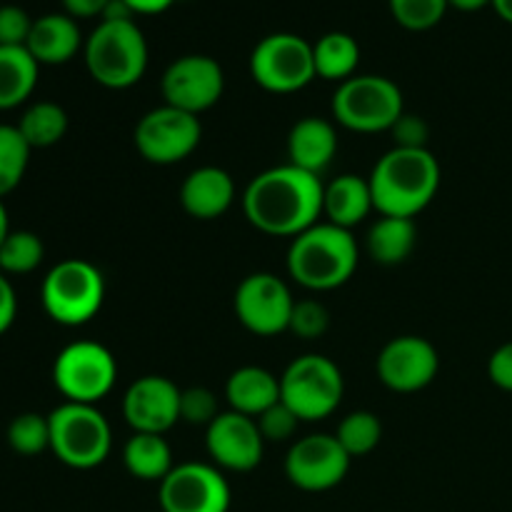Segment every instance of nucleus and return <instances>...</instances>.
Returning a JSON list of instances; mask_svg holds the SVG:
<instances>
[{"label": "nucleus", "instance_id": "f257e3e1", "mask_svg": "<svg viewBox=\"0 0 512 512\" xmlns=\"http://www.w3.org/2000/svg\"><path fill=\"white\" fill-rule=\"evenodd\" d=\"M320 175L285 163L263 170L243 193V213L253 228L275 238H298L323 215Z\"/></svg>", "mask_w": 512, "mask_h": 512}, {"label": "nucleus", "instance_id": "f03ea898", "mask_svg": "<svg viewBox=\"0 0 512 512\" xmlns=\"http://www.w3.org/2000/svg\"><path fill=\"white\" fill-rule=\"evenodd\" d=\"M368 180L380 215L413 220L438 193L440 165L428 148H393L375 163Z\"/></svg>", "mask_w": 512, "mask_h": 512}, {"label": "nucleus", "instance_id": "7ed1b4c3", "mask_svg": "<svg viewBox=\"0 0 512 512\" xmlns=\"http://www.w3.org/2000/svg\"><path fill=\"white\" fill-rule=\"evenodd\" d=\"M358 268V245L350 230L333 223H315L293 238L288 250V273L308 290H333L353 278Z\"/></svg>", "mask_w": 512, "mask_h": 512}, {"label": "nucleus", "instance_id": "20e7f679", "mask_svg": "<svg viewBox=\"0 0 512 512\" xmlns=\"http://www.w3.org/2000/svg\"><path fill=\"white\" fill-rule=\"evenodd\" d=\"M85 65L95 83L123 90L148 68V43L135 20H100L85 40Z\"/></svg>", "mask_w": 512, "mask_h": 512}, {"label": "nucleus", "instance_id": "39448f33", "mask_svg": "<svg viewBox=\"0 0 512 512\" xmlns=\"http://www.w3.org/2000/svg\"><path fill=\"white\" fill-rule=\"evenodd\" d=\"M50 450L60 463L75 470H93L108 460L113 430L95 405L68 403L48 415Z\"/></svg>", "mask_w": 512, "mask_h": 512}, {"label": "nucleus", "instance_id": "423d86ee", "mask_svg": "<svg viewBox=\"0 0 512 512\" xmlns=\"http://www.w3.org/2000/svg\"><path fill=\"white\" fill-rule=\"evenodd\" d=\"M43 308L55 323L85 325L100 313L105 300L103 273L93 263L80 258L63 260L55 265L40 288Z\"/></svg>", "mask_w": 512, "mask_h": 512}, {"label": "nucleus", "instance_id": "0eeeda50", "mask_svg": "<svg viewBox=\"0 0 512 512\" xmlns=\"http://www.w3.org/2000/svg\"><path fill=\"white\" fill-rule=\"evenodd\" d=\"M343 393V373L325 355H300L280 375V400L298 415L300 423H315L333 415Z\"/></svg>", "mask_w": 512, "mask_h": 512}, {"label": "nucleus", "instance_id": "6e6552de", "mask_svg": "<svg viewBox=\"0 0 512 512\" xmlns=\"http://www.w3.org/2000/svg\"><path fill=\"white\" fill-rule=\"evenodd\" d=\"M403 113V93L383 75H353L333 95V118L355 133L390 130Z\"/></svg>", "mask_w": 512, "mask_h": 512}, {"label": "nucleus", "instance_id": "1a4fd4ad", "mask_svg": "<svg viewBox=\"0 0 512 512\" xmlns=\"http://www.w3.org/2000/svg\"><path fill=\"white\" fill-rule=\"evenodd\" d=\"M53 380L68 403L95 405L113 390L118 380V363L105 345L78 340L58 353Z\"/></svg>", "mask_w": 512, "mask_h": 512}, {"label": "nucleus", "instance_id": "9d476101", "mask_svg": "<svg viewBox=\"0 0 512 512\" xmlns=\"http://www.w3.org/2000/svg\"><path fill=\"white\" fill-rule=\"evenodd\" d=\"M250 75L268 93H298L318 78L313 43L295 33L265 35L250 53Z\"/></svg>", "mask_w": 512, "mask_h": 512}, {"label": "nucleus", "instance_id": "9b49d317", "mask_svg": "<svg viewBox=\"0 0 512 512\" xmlns=\"http://www.w3.org/2000/svg\"><path fill=\"white\" fill-rule=\"evenodd\" d=\"M203 138L198 115H190L173 105L148 110L135 125V148L148 163L173 165L188 158Z\"/></svg>", "mask_w": 512, "mask_h": 512}, {"label": "nucleus", "instance_id": "f8f14e48", "mask_svg": "<svg viewBox=\"0 0 512 512\" xmlns=\"http://www.w3.org/2000/svg\"><path fill=\"white\" fill-rule=\"evenodd\" d=\"M233 305L245 330L270 338L290 328L295 300L283 278L273 273H253L238 285Z\"/></svg>", "mask_w": 512, "mask_h": 512}, {"label": "nucleus", "instance_id": "ddd939ff", "mask_svg": "<svg viewBox=\"0 0 512 512\" xmlns=\"http://www.w3.org/2000/svg\"><path fill=\"white\" fill-rule=\"evenodd\" d=\"M165 105L200 115L213 108L225 90V73L210 55H183L165 68L160 80Z\"/></svg>", "mask_w": 512, "mask_h": 512}, {"label": "nucleus", "instance_id": "4468645a", "mask_svg": "<svg viewBox=\"0 0 512 512\" xmlns=\"http://www.w3.org/2000/svg\"><path fill=\"white\" fill-rule=\"evenodd\" d=\"M350 455L335 435L313 433L295 440L285 458V475L295 488L305 493H325L345 480L350 470Z\"/></svg>", "mask_w": 512, "mask_h": 512}, {"label": "nucleus", "instance_id": "2eb2a0df", "mask_svg": "<svg viewBox=\"0 0 512 512\" xmlns=\"http://www.w3.org/2000/svg\"><path fill=\"white\" fill-rule=\"evenodd\" d=\"M163 512H228L230 485L215 465L180 463L160 483Z\"/></svg>", "mask_w": 512, "mask_h": 512}, {"label": "nucleus", "instance_id": "dca6fc26", "mask_svg": "<svg viewBox=\"0 0 512 512\" xmlns=\"http://www.w3.org/2000/svg\"><path fill=\"white\" fill-rule=\"evenodd\" d=\"M378 378L395 393H418L438 375L440 358L430 340L418 335L393 338L378 355Z\"/></svg>", "mask_w": 512, "mask_h": 512}, {"label": "nucleus", "instance_id": "f3484780", "mask_svg": "<svg viewBox=\"0 0 512 512\" xmlns=\"http://www.w3.org/2000/svg\"><path fill=\"white\" fill-rule=\"evenodd\" d=\"M205 448L213 463L233 473H250L263 460L265 440L255 418L243 413H220L205 433Z\"/></svg>", "mask_w": 512, "mask_h": 512}, {"label": "nucleus", "instance_id": "a211bd4d", "mask_svg": "<svg viewBox=\"0 0 512 512\" xmlns=\"http://www.w3.org/2000/svg\"><path fill=\"white\" fill-rule=\"evenodd\" d=\"M123 415L133 433L165 435L180 420V388L163 375H143L125 390Z\"/></svg>", "mask_w": 512, "mask_h": 512}, {"label": "nucleus", "instance_id": "6ab92c4d", "mask_svg": "<svg viewBox=\"0 0 512 512\" xmlns=\"http://www.w3.org/2000/svg\"><path fill=\"white\" fill-rule=\"evenodd\" d=\"M235 200V183L228 170L203 165L193 170L180 185V205L195 220H215L230 210Z\"/></svg>", "mask_w": 512, "mask_h": 512}, {"label": "nucleus", "instance_id": "aec40b11", "mask_svg": "<svg viewBox=\"0 0 512 512\" xmlns=\"http://www.w3.org/2000/svg\"><path fill=\"white\" fill-rule=\"evenodd\" d=\"M83 45L78 23L68 13H48L33 20L28 35V53L38 60V65L68 63Z\"/></svg>", "mask_w": 512, "mask_h": 512}, {"label": "nucleus", "instance_id": "412c9836", "mask_svg": "<svg viewBox=\"0 0 512 512\" xmlns=\"http://www.w3.org/2000/svg\"><path fill=\"white\" fill-rule=\"evenodd\" d=\"M335 150H338V133L328 120L303 118L290 128L288 163L295 168L320 175L333 163Z\"/></svg>", "mask_w": 512, "mask_h": 512}, {"label": "nucleus", "instance_id": "4be33fe9", "mask_svg": "<svg viewBox=\"0 0 512 512\" xmlns=\"http://www.w3.org/2000/svg\"><path fill=\"white\" fill-rule=\"evenodd\" d=\"M370 210H375L373 190H370V180L360 175H338L323 188V215L328 223L338 228H355L368 218Z\"/></svg>", "mask_w": 512, "mask_h": 512}, {"label": "nucleus", "instance_id": "5701e85b", "mask_svg": "<svg viewBox=\"0 0 512 512\" xmlns=\"http://www.w3.org/2000/svg\"><path fill=\"white\" fill-rule=\"evenodd\" d=\"M225 398L230 410L258 418L280 400V378L258 365H243L225 383Z\"/></svg>", "mask_w": 512, "mask_h": 512}, {"label": "nucleus", "instance_id": "b1692460", "mask_svg": "<svg viewBox=\"0 0 512 512\" xmlns=\"http://www.w3.org/2000/svg\"><path fill=\"white\" fill-rule=\"evenodd\" d=\"M38 60L25 45H0V110L25 103L38 83Z\"/></svg>", "mask_w": 512, "mask_h": 512}, {"label": "nucleus", "instance_id": "393cba45", "mask_svg": "<svg viewBox=\"0 0 512 512\" xmlns=\"http://www.w3.org/2000/svg\"><path fill=\"white\" fill-rule=\"evenodd\" d=\"M123 463L133 478L145 483H163L175 468L168 440L155 433H133L123 448Z\"/></svg>", "mask_w": 512, "mask_h": 512}, {"label": "nucleus", "instance_id": "a878e982", "mask_svg": "<svg viewBox=\"0 0 512 512\" xmlns=\"http://www.w3.org/2000/svg\"><path fill=\"white\" fill-rule=\"evenodd\" d=\"M418 243V230L410 218L380 215L368 233V253L380 265H398L410 258Z\"/></svg>", "mask_w": 512, "mask_h": 512}, {"label": "nucleus", "instance_id": "bb28decb", "mask_svg": "<svg viewBox=\"0 0 512 512\" xmlns=\"http://www.w3.org/2000/svg\"><path fill=\"white\" fill-rule=\"evenodd\" d=\"M313 63L318 78L345 83L348 78H353L360 63L358 40L343 30L325 33L318 43H313Z\"/></svg>", "mask_w": 512, "mask_h": 512}, {"label": "nucleus", "instance_id": "cd10ccee", "mask_svg": "<svg viewBox=\"0 0 512 512\" xmlns=\"http://www.w3.org/2000/svg\"><path fill=\"white\" fill-rule=\"evenodd\" d=\"M18 130L30 148H50L63 140L65 130H68V113L58 103L40 100L25 110Z\"/></svg>", "mask_w": 512, "mask_h": 512}, {"label": "nucleus", "instance_id": "c85d7f7f", "mask_svg": "<svg viewBox=\"0 0 512 512\" xmlns=\"http://www.w3.org/2000/svg\"><path fill=\"white\" fill-rule=\"evenodd\" d=\"M30 150L33 148L25 143L18 125L0 123V200L20 185L28 170Z\"/></svg>", "mask_w": 512, "mask_h": 512}, {"label": "nucleus", "instance_id": "c756f323", "mask_svg": "<svg viewBox=\"0 0 512 512\" xmlns=\"http://www.w3.org/2000/svg\"><path fill=\"white\" fill-rule=\"evenodd\" d=\"M335 438L350 458H360L378 448L380 438H383V425H380L378 415L370 410H355V413L345 415Z\"/></svg>", "mask_w": 512, "mask_h": 512}, {"label": "nucleus", "instance_id": "7c9ffc66", "mask_svg": "<svg viewBox=\"0 0 512 512\" xmlns=\"http://www.w3.org/2000/svg\"><path fill=\"white\" fill-rule=\"evenodd\" d=\"M43 240L30 230H10L0 245V273L23 275L33 273L43 263Z\"/></svg>", "mask_w": 512, "mask_h": 512}, {"label": "nucleus", "instance_id": "2f4dec72", "mask_svg": "<svg viewBox=\"0 0 512 512\" xmlns=\"http://www.w3.org/2000/svg\"><path fill=\"white\" fill-rule=\"evenodd\" d=\"M8 445L18 455H40L50 450V420L48 415L23 413L8 425Z\"/></svg>", "mask_w": 512, "mask_h": 512}, {"label": "nucleus", "instance_id": "473e14b6", "mask_svg": "<svg viewBox=\"0 0 512 512\" xmlns=\"http://www.w3.org/2000/svg\"><path fill=\"white\" fill-rule=\"evenodd\" d=\"M390 13L403 28L428 30L443 20L448 0H388Z\"/></svg>", "mask_w": 512, "mask_h": 512}, {"label": "nucleus", "instance_id": "72a5a7b5", "mask_svg": "<svg viewBox=\"0 0 512 512\" xmlns=\"http://www.w3.org/2000/svg\"><path fill=\"white\" fill-rule=\"evenodd\" d=\"M220 415L218 398L208 388L180 390V420L188 425H205L208 428Z\"/></svg>", "mask_w": 512, "mask_h": 512}, {"label": "nucleus", "instance_id": "f704fd0d", "mask_svg": "<svg viewBox=\"0 0 512 512\" xmlns=\"http://www.w3.org/2000/svg\"><path fill=\"white\" fill-rule=\"evenodd\" d=\"M255 423H258L260 435H263L265 443H285V440H290L295 435L300 418L283 403V400H278V403L270 405L265 413H260L258 418H255Z\"/></svg>", "mask_w": 512, "mask_h": 512}, {"label": "nucleus", "instance_id": "c9c22d12", "mask_svg": "<svg viewBox=\"0 0 512 512\" xmlns=\"http://www.w3.org/2000/svg\"><path fill=\"white\" fill-rule=\"evenodd\" d=\"M330 315L323 303L318 300H300L293 308V318H290V328L298 338L315 340L328 330Z\"/></svg>", "mask_w": 512, "mask_h": 512}, {"label": "nucleus", "instance_id": "e433bc0d", "mask_svg": "<svg viewBox=\"0 0 512 512\" xmlns=\"http://www.w3.org/2000/svg\"><path fill=\"white\" fill-rule=\"evenodd\" d=\"M390 135H393L395 148H408V150H425L428 148L430 128L420 115L403 113L395 125L390 128Z\"/></svg>", "mask_w": 512, "mask_h": 512}, {"label": "nucleus", "instance_id": "4c0bfd02", "mask_svg": "<svg viewBox=\"0 0 512 512\" xmlns=\"http://www.w3.org/2000/svg\"><path fill=\"white\" fill-rule=\"evenodd\" d=\"M33 18L20 5H0V45L28 43Z\"/></svg>", "mask_w": 512, "mask_h": 512}, {"label": "nucleus", "instance_id": "58836bf2", "mask_svg": "<svg viewBox=\"0 0 512 512\" xmlns=\"http://www.w3.org/2000/svg\"><path fill=\"white\" fill-rule=\"evenodd\" d=\"M488 378L493 380V385H498L500 390L512 393V343L500 345V348L490 355Z\"/></svg>", "mask_w": 512, "mask_h": 512}, {"label": "nucleus", "instance_id": "ea45409f", "mask_svg": "<svg viewBox=\"0 0 512 512\" xmlns=\"http://www.w3.org/2000/svg\"><path fill=\"white\" fill-rule=\"evenodd\" d=\"M15 313H18V300H15V290L5 273H0V335L13 325Z\"/></svg>", "mask_w": 512, "mask_h": 512}, {"label": "nucleus", "instance_id": "a19ab883", "mask_svg": "<svg viewBox=\"0 0 512 512\" xmlns=\"http://www.w3.org/2000/svg\"><path fill=\"white\" fill-rule=\"evenodd\" d=\"M70 18H95L103 15L110 0H60Z\"/></svg>", "mask_w": 512, "mask_h": 512}, {"label": "nucleus", "instance_id": "79ce46f5", "mask_svg": "<svg viewBox=\"0 0 512 512\" xmlns=\"http://www.w3.org/2000/svg\"><path fill=\"white\" fill-rule=\"evenodd\" d=\"M135 15H155V13H163L168 10L175 0H123Z\"/></svg>", "mask_w": 512, "mask_h": 512}, {"label": "nucleus", "instance_id": "37998d69", "mask_svg": "<svg viewBox=\"0 0 512 512\" xmlns=\"http://www.w3.org/2000/svg\"><path fill=\"white\" fill-rule=\"evenodd\" d=\"M448 5L463 10V13H475V10L485 8V5H493V0H448Z\"/></svg>", "mask_w": 512, "mask_h": 512}, {"label": "nucleus", "instance_id": "c03bdc74", "mask_svg": "<svg viewBox=\"0 0 512 512\" xmlns=\"http://www.w3.org/2000/svg\"><path fill=\"white\" fill-rule=\"evenodd\" d=\"M493 8L498 10L500 18L512 23V0H493Z\"/></svg>", "mask_w": 512, "mask_h": 512}, {"label": "nucleus", "instance_id": "a18cd8bd", "mask_svg": "<svg viewBox=\"0 0 512 512\" xmlns=\"http://www.w3.org/2000/svg\"><path fill=\"white\" fill-rule=\"evenodd\" d=\"M10 235V225H8V210H5L3 200H0V245L5 243V238Z\"/></svg>", "mask_w": 512, "mask_h": 512}]
</instances>
